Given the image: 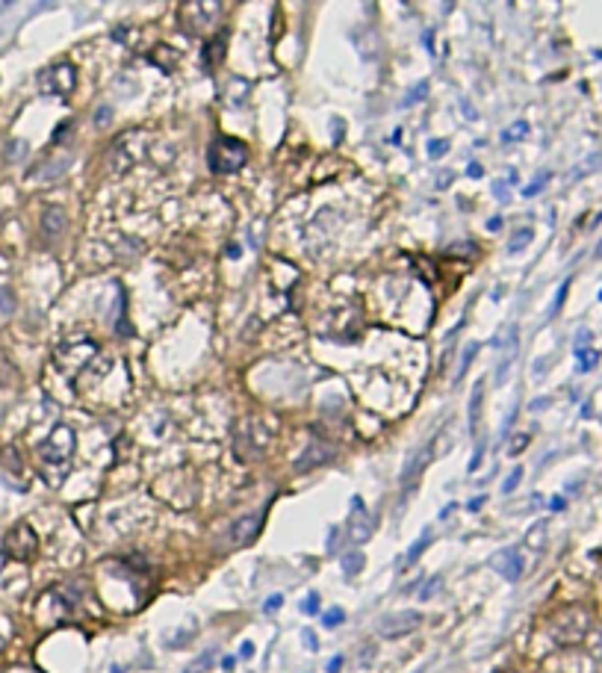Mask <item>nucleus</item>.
<instances>
[{
  "label": "nucleus",
  "mask_w": 602,
  "mask_h": 673,
  "mask_svg": "<svg viewBox=\"0 0 602 673\" xmlns=\"http://www.w3.org/2000/svg\"><path fill=\"white\" fill-rule=\"evenodd\" d=\"M207 163H210L213 174L240 172V168L248 163V148H245L240 139H231V136H216L210 142V151H207Z\"/></svg>",
  "instance_id": "1"
},
{
  "label": "nucleus",
  "mask_w": 602,
  "mask_h": 673,
  "mask_svg": "<svg viewBox=\"0 0 602 673\" xmlns=\"http://www.w3.org/2000/svg\"><path fill=\"white\" fill-rule=\"evenodd\" d=\"M272 443V425H260V420H242L236 425V458L257 461Z\"/></svg>",
  "instance_id": "2"
},
{
  "label": "nucleus",
  "mask_w": 602,
  "mask_h": 673,
  "mask_svg": "<svg viewBox=\"0 0 602 673\" xmlns=\"http://www.w3.org/2000/svg\"><path fill=\"white\" fill-rule=\"evenodd\" d=\"M590 626V617L585 608H564L549 623V635L555 644H579Z\"/></svg>",
  "instance_id": "3"
},
{
  "label": "nucleus",
  "mask_w": 602,
  "mask_h": 673,
  "mask_svg": "<svg viewBox=\"0 0 602 673\" xmlns=\"http://www.w3.org/2000/svg\"><path fill=\"white\" fill-rule=\"evenodd\" d=\"M77 446V434L71 425L59 422L54 425V431L47 434V440L38 443V455H42L45 464H68V458L74 455Z\"/></svg>",
  "instance_id": "4"
},
{
  "label": "nucleus",
  "mask_w": 602,
  "mask_h": 673,
  "mask_svg": "<svg viewBox=\"0 0 602 673\" xmlns=\"http://www.w3.org/2000/svg\"><path fill=\"white\" fill-rule=\"evenodd\" d=\"M38 549V538L30 523H18L6 532L3 538V558H15V561H30Z\"/></svg>",
  "instance_id": "5"
},
{
  "label": "nucleus",
  "mask_w": 602,
  "mask_h": 673,
  "mask_svg": "<svg viewBox=\"0 0 602 673\" xmlns=\"http://www.w3.org/2000/svg\"><path fill=\"white\" fill-rule=\"evenodd\" d=\"M38 86L45 95H68L77 86V71L68 62H56L38 74Z\"/></svg>",
  "instance_id": "6"
},
{
  "label": "nucleus",
  "mask_w": 602,
  "mask_h": 673,
  "mask_svg": "<svg viewBox=\"0 0 602 673\" xmlns=\"http://www.w3.org/2000/svg\"><path fill=\"white\" fill-rule=\"evenodd\" d=\"M422 623V615L417 608H404V611H393V615H387L381 623H378V635L381 638H402V635H410V632H417Z\"/></svg>",
  "instance_id": "7"
},
{
  "label": "nucleus",
  "mask_w": 602,
  "mask_h": 673,
  "mask_svg": "<svg viewBox=\"0 0 602 673\" xmlns=\"http://www.w3.org/2000/svg\"><path fill=\"white\" fill-rule=\"evenodd\" d=\"M372 532H375V523L367 514V508H363V502L351 499V514H349V523H345V534H349V540L360 547V543H367L372 538Z\"/></svg>",
  "instance_id": "8"
},
{
  "label": "nucleus",
  "mask_w": 602,
  "mask_h": 673,
  "mask_svg": "<svg viewBox=\"0 0 602 673\" xmlns=\"http://www.w3.org/2000/svg\"><path fill=\"white\" fill-rule=\"evenodd\" d=\"M490 567L499 573L505 582H520L522 576V567H526V561H522V552L517 547H505L499 552H493L490 558Z\"/></svg>",
  "instance_id": "9"
},
{
  "label": "nucleus",
  "mask_w": 602,
  "mask_h": 673,
  "mask_svg": "<svg viewBox=\"0 0 602 673\" xmlns=\"http://www.w3.org/2000/svg\"><path fill=\"white\" fill-rule=\"evenodd\" d=\"M260 526H263V514H245V517H240L233 523L231 529V540L236 543V547H248V543H254V538L260 534Z\"/></svg>",
  "instance_id": "10"
},
{
  "label": "nucleus",
  "mask_w": 602,
  "mask_h": 673,
  "mask_svg": "<svg viewBox=\"0 0 602 673\" xmlns=\"http://www.w3.org/2000/svg\"><path fill=\"white\" fill-rule=\"evenodd\" d=\"M431 446H434V440H428L419 452H413L410 458H408V464H404V472H402V484H404V488H410V484L422 476V470L428 467V461H431V455H434Z\"/></svg>",
  "instance_id": "11"
},
{
  "label": "nucleus",
  "mask_w": 602,
  "mask_h": 673,
  "mask_svg": "<svg viewBox=\"0 0 602 673\" xmlns=\"http://www.w3.org/2000/svg\"><path fill=\"white\" fill-rule=\"evenodd\" d=\"M328 458H331L328 443L313 440L310 446L304 449V458H299V464H295V470H299V472H308V470H313V467H319V464H325Z\"/></svg>",
  "instance_id": "12"
},
{
  "label": "nucleus",
  "mask_w": 602,
  "mask_h": 673,
  "mask_svg": "<svg viewBox=\"0 0 602 673\" xmlns=\"http://www.w3.org/2000/svg\"><path fill=\"white\" fill-rule=\"evenodd\" d=\"M65 227H68L65 210H59V207H47V210L42 213V233L47 236V240H59V236L65 233Z\"/></svg>",
  "instance_id": "13"
},
{
  "label": "nucleus",
  "mask_w": 602,
  "mask_h": 673,
  "mask_svg": "<svg viewBox=\"0 0 602 673\" xmlns=\"http://www.w3.org/2000/svg\"><path fill=\"white\" fill-rule=\"evenodd\" d=\"M481 408H485V381H476L472 387V396H470V434H478V422H481Z\"/></svg>",
  "instance_id": "14"
},
{
  "label": "nucleus",
  "mask_w": 602,
  "mask_h": 673,
  "mask_svg": "<svg viewBox=\"0 0 602 673\" xmlns=\"http://www.w3.org/2000/svg\"><path fill=\"white\" fill-rule=\"evenodd\" d=\"M68 168H71V157H56V160L45 163L38 172H33V181H56V177H62Z\"/></svg>",
  "instance_id": "15"
},
{
  "label": "nucleus",
  "mask_w": 602,
  "mask_h": 673,
  "mask_svg": "<svg viewBox=\"0 0 602 673\" xmlns=\"http://www.w3.org/2000/svg\"><path fill=\"white\" fill-rule=\"evenodd\" d=\"M428 543H431V529H426V532H422L417 540H413V547H410L408 552H404V564H408V567H413V564L419 561L422 552L428 549Z\"/></svg>",
  "instance_id": "16"
},
{
  "label": "nucleus",
  "mask_w": 602,
  "mask_h": 673,
  "mask_svg": "<svg viewBox=\"0 0 602 673\" xmlns=\"http://www.w3.org/2000/svg\"><path fill=\"white\" fill-rule=\"evenodd\" d=\"M363 564H367V558H363V552H358V549H351L349 556H343V573L349 579H354L358 573L363 570Z\"/></svg>",
  "instance_id": "17"
},
{
  "label": "nucleus",
  "mask_w": 602,
  "mask_h": 673,
  "mask_svg": "<svg viewBox=\"0 0 602 673\" xmlns=\"http://www.w3.org/2000/svg\"><path fill=\"white\" fill-rule=\"evenodd\" d=\"M476 352H478V343H470L467 349H463L461 363H458V369H455V378H452V384H461V378L467 375V369L472 366V361H476Z\"/></svg>",
  "instance_id": "18"
},
{
  "label": "nucleus",
  "mask_w": 602,
  "mask_h": 673,
  "mask_svg": "<svg viewBox=\"0 0 602 673\" xmlns=\"http://www.w3.org/2000/svg\"><path fill=\"white\" fill-rule=\"evenodd\" d=\"M531 240H535V231H531V227H520V231L514 233V240L508 242V251L511 254H520L522 249H529Z\"/></svg>",
  "instance_id": "19"
},
{
  "label": "nucleus",
  "mask_w": 602,
  "mask_h": 673,
  "mask_svg": "<svg viewBox=\"0 0 602 673\" xmlns=\"http://www.w3.org/2000/svg\"><path fill=\"white\" fill-rule=\"evenodd\" d=\"M576 358H579V366H581L585 372H590V369H594V366L599 363V354H597L594 349H579V352H576Z\"/></svg>",
  "instance_id": "20"
},
{
  "label": "nucleus",
  "mask_w": 602,
  "mask_h": 673,
  "mask_svg": "<svg viewBox=\"0 0 602 673\" xmlns=\"http://www.w3.org/2000/svg\"><path fill=\"white\" fill-rule=\"evenodd\" d=\"M549 177H552L549 172H540V174L535 177V181H531V183L526 186V190H522V195H526V198H535V195H537V192H540V190H544V186L549 183Z\"/></svg>",
  "instance_id": "21"
},
{
  "label": "nucleus",
  "mask_w": 602,
  "mask_h": 673,
  "mask_svg": "<svg viewBox=\"0 0 602 673\" xmlns=\"http://www.w3.org/2000/svg\"><path fill=\"white\" fill-rule=\"evenodd\" d=\"M440 585H443V576H431V579H428V585L422 588V593H419V602H428V600L437 597Z\"/></svg>",
  "instance_id": "22"
},
{
  "label": "nucleus",
  "mask_w": 602,
  "mask_h": 673,
  "mask_svg": "<svg viewBox=\"0 0 602 673\" xmlns=\"http://www.w3.org/2000/svg\"><path fill=\"white\" fill-rule=\"evenodd\" d=\"M213 656H216V652L210 650V652H204V656H198V659H195L192 661V665L189 668H186L183 673H204L207 668H210V661H213Z\"/></svg>",
  "instance_id": "23"
},
{
  "label": "nucleus",
  "mask_w": 602,
  "mask_h": 673,
  "mask_svg": "<svg viewBox=\"0 0 602 673\" xmlns=\"http://www.w3.org/2000/svg\"><path fill=\"white\" fill-rule=\"evenodd\" d=\"M15 310V295L9 286H0V313H12Z\"/></svg>",
  "instance_id": "24"
},
{
  "label": "nucleus",
  "mask_w": 602,
  "mask_h": 673,
  "mask_svg": "<svg viewBox=\"0 0 602 673\" xmlns=\"http://www.w3.org/2000/svg\"><path fill=\"white\" fill-rule=\"evenodd\" d=\"M529 133V124L526 122H517L514 127H511V130H505V133H502V142H511V139H522V136H526Z\"/></svg>",
  "instance_id": "25"
},
{
  "label": "nucleus",
  "mask_w": 602,
  "mask_h": 673,
  "mask_svg": "<svg viewBox=\"0 0 602 673\" xmlns=\"http://www.w3.org/2000/svg\"><path fill=\"white\" fill-rule=\"evenodd\" d=\"M345 620V611L343 608H328V611H325V615H322V623H325V626H340V623Z\"/></svg>",
  "instance_id": "26"
},
{
  "label": "nucleus",
  "mask_w": 602,
  "mask_h": 673,
  "mask_svg": "<svg viewBox=\"0 0 602 673\" xmlns=\"http://www.w3.org/2000/svg\"><path fill=\"white\" fill-rule=\"evenodd\" d=\"M428 95V80H422V83H417L408 92V98H404V104H417V101H422V98Z\"/></svg>",
  "instance_id": "27"
},
{
  "label": "nucleus",
  "mask_w": 602,
  "mask_h": 673,
  "mask_svg": "<svg viewBox=\"0 0 602 673\" xmlns=\"http://www.w3.org/2000/svg\"><path fill=\"white\" fill-rule=\"evenodd\" d=\"M520 481H522V467H517V470L505 479V484H502V493H505V497H511V493L517 490V484H520Z\"/></svg>",
  "instance_id": "28"
},
{
  "label": "nucleus",
  "mask_w": 602,
  "mask_h": 673,
  "mask_svg": "<svg viewBox=\"0 0 602 673\" xmlns=\"http://www.w3.org/2000/svg\"><path fill=\"white\" fill-rule=\"evenodd\" d=\"M446 151H449V142L446 139H431L428 142V157H431V160H440Z\"/></svg>",
  "instance_id": "29"
},
{
  "label": "nucleus",
  "mask_w": 602,
  "mask_h": 673,
  "mask_svg": "<svg viewBox=\"0 0 602 673\" xmlns=\"http://www.w3.org/2000/svg\"><path fill=\"white\" fill-rule=\"evenodd\" d=\"M316 611H319V593H308V597H304V602H301V615H316Z\"/></svg>",
  "instance_id": "30"
},
{
  "label": "nucleus",
  "mask_w": 602,
  "mask_h": 673,
  "mask_svg": "<svg viewBox=\"0 0 602 673\" xmlns=\"http://www.w3.org/2000/svg\"><path fill=\"white\" fill-rule=\"evenodd\" d=\"M544 532H546V523H537V526L529 532V543H531L535 549L544 547Z\"/></svg>",
  "instance_id": "31"
},
{
  "label": "nucleus",
  "mask_w": 602,
  "mask_h": 673,
  "mask_svg": "<svg viewBox=\"0 0 602 673\" xmlns=\"http://www.w3.org/2000/svg\"><path fill=\"white\" fill-rule=\"evenodd\" d=\"M281 606H283V597H281V593H275V597H269V600H266L263 611H266V615H272V611H278Z\"/></svg>",
  "instance_id": "32"
},
{
  "label": "nucleus",
  "mask_w": 602,
  "mask_h": 673,
  "mask_svg": "<svg viewBox=\"0 0 602 673\" xmlns=\"http://www.w3.org/2000/svg\"><path fill=\"white\" fill-rule=\"evenodd\" d=\"M110 115H113V110H110V106H101V110H97V118H95V124H97V127H106V124H110Z\"/></svg>",
  "instance_id": "33"
},
{
  "label": "nucleus",
  "mask_w": 602,
  "mask_h": 673,
  "mask_svg": "<svg viewBox=\"0 0 602 673\" xmlns=\"http://www.w3.org/2000/svg\"><path fill=\"white\" fill-rule=\"evenodd\" d=\"M567 286H570V281H564V284H561V290H558V299H555V308H552V313H549V316H555V313L561 310V304H564V295H567Z\"/></svg>",
  "instance_id": "34"
},
{
  "label": "nucleus",
  "mask_w": 602,
  "mask_h": 673,
  "mask_svg": "<svg viewBox=\"0 0 602 673\" xmlns=\"http://www.w3.org/2000/svg\"><path fill=\"white\" fill-rule=\"evenodd\" d=\"M526 443H529V434H520V437H517L514 443H511V449H508V452H511V455H520Z\"/></svg>",
  "instance_id": "35"
},
{
  "label": "nucleus",
  "mask_w": 602,
  "mask_h": 673,
  "mask_svg": "<svg viewBox=\"0 0 602 673\" xmlns=\"http://www.w3.org/2000/svg\"><path fill=\"white\" fill-rule=\"evenodd\" d=\"M481 458H485V446H478V449H476V455H472V461H470V467H467V470H470V472H476V470H478V464H481Z\"/></svg>",
  "instance_id": "36"
},
{
  "label": "nucleus",
  "mask_w": 602,
  "mask_h": 673,
  "mask_svg": "<svg viewBox=\"0 0 602 673\" xmlns=\"http://www.w3.org/2000/svg\"><path fill=\"white\" fill-rule=\"evenodd\" d=\"M449 251H452V254H472V251H476V245H470V242H461V245H452Z\"/></svg>",
  "instance_id": "37"
},
{
  "label": "nucleus",
  "mask_w": 602,
  "mask_h": 673,
  "mask_svg": "<svg viewBox=\"0 0 602 673\" xmlns=\"http://www.w3.org/2000/svg\"><path fill=\"white\" fill-rule=\"evenodd\" d=\"M304 644H308V650H319V644H316V635H313V632L310 629H304Z\"/></svg>",
  "instance_id": "38"
},
{
  "label": "nucleus",
  "mask_w": 602,
  "mask_h": 673,
  "mask_svg": "<svg viewBox=\"0 0 602 673\" xmlns=\"http://www.w3.org/2000/svg\"><path fill=\"white\" fill-rule=\"evenodd\" d=\"M340 668H343V656H334L328 665V673H340Z\"/></svg>",
  "instance_id": "39"
},
{
  "label": "nucleus",
  "mask_w": 602,
  "mask_h": 673,
  "mask_svg": "<svg viewBox=\"0 0 602 673\" xmlns=\"http://www.w3.org/2000/svg\"><path fill=\"white\" fill-rule=\"evenodd\" d=\"M233 668H236V659H233V656H224V659H222V670H228V673H231Z\"/></svg>",
  "instance_id": "40"
},
{
  "label": "nucleus",
  "mask_w": 602,
  "mask_h": 673,
  "mask_svg": "<svg viewBox=\"0 0 602 673\" xmlns=\"http://www.w3.org/2000/svg\"><path fill=\"white\" fill-rule=\"evenodd\" d=\"M251 652H254V644H251V641H245V644L240 647V656H245V659H248Z\"/></svg>",
  "instance_id": "41"
},
{
  "label": "nucleus",
  "mask_w": 602,
  "mask_h": 673,
  "mask_svg": "<svg viewBox=\"0 0 602 673\" xmlns=\"http://www.w3.org/2000/svg\"><path fill=\"white\" fill-rule=\"evenodd\" d=\"M493 190H496V198H499V201H505V198H508V192H505V183H496V186H493Z\"/></svg>",
  "instance_id": "42"
},
{
  "label": "nucleus",
  "mask_w": 602,
  "mask_h": 673,
  "mask_svg": "<svg viewBox=\"0 0 602 673\" xmlns=\"http://www.w3.org/2000/svg\"><path fill=\"white\" fill-rule=\"evenodd\" d=\"M470 177H481V166H478V163H472V166H470Z\"/></svg>",
  "instance_id": "43"
},
{
  "label": "nucleus",
  "mask_w": 602,
  "mask_h": 673,
  "mask_svg": "<svg viewBox=\"0 0 602 673\" xmlns=\"http://www.w3.org/2000/svg\"><path fill=\"white\" fill-rule=\"evenodd\" d=\"M452 511H455V505H446V508H443V511H440V520H446V517H449V514H452Z\"/></svg>",
  "instance_id": "44"
},
{
  "label": "nucleus",
  "mask_w": 602,
  "mask_h": 673,
  "mask_svg": "<svg viewBox=\"0 0 602 673\" xmlns=\"http://www.w3.org/2000/svg\"><path fill=\"white\" fill-rule=\"evenodd\" d=\"M485 499H487V497H478L476 502H470V508H472V511H476V508H481V505H485Z\"/></svg>",
  "instance_id": "45"
},
{
  "label": "nucleus",
  "mask_w": 602,
  "mask_h": 673,
  "mask_svg": "<svg viewBox=\"0 0 602 673\" xmlns=\"http://www.w3.org/2000/svg\"><path fill=\"white\" fill-rule=\"evenodd\" d=\"M487 227H490V231H499V227H502V219H490Z\"/></svg>",
  "instance_id": "46"
},
{
  "label": "nucleus",
  "mask_w": 602,
  "mask_h": 673,
  "mask_svg": "<svg viewBox=\"0 0 602 673\" xmlns=\"http://www.w3.org/2000/svg\"><path fill=\"white\" fill-rule=\"evenodd\" d=\"M597 257H602V240H599V245H597V251H594Z\"/></svg>",
  "instance_id": "47"
},
{
  "label": "nucleus",
  "mask_w": 602,
  "mask_h": 673,
  "mask_svg": "<svg viewBox=\"0 0 602 673\" xmlns=\"http://www.w3.org/2000/svg\"><path fill=\"white\" fill-rule=\"evenodd\" d=\"M597 656H599V659H602V644H599V647H597Z\"/></svg>",
  "instance_id": "48"
},
{
  "label": "nucleus",
  "mask_w": 602,
  "mask_h": 673,
  "mask_svg": "<svg viewBox=\"0 0 602 673\" xmlns=\"http://www.w3.org/2000/svg\"><path fill=\"white\" fill-rule=\"evenodd\" d=\"M3 561H6V558H3V556H0V567H3Z\"/></svg>",
  "instance_id": "49"
},
{
  "label": "nucleus",
  "mask_w": 602,
  "mask_h": 673,
  "mask_svg": "<svg viewBox=\"0 0 602 673\" xmlns=\"http://www.w3.org/2000/svg\"><path fill=\"white\" fill-rule=\"evenodd\" d=\"M502 673H517V670H502Z\"/></svg>",
  "instance_id": "50"
},
{
  "label": "nucleus",
  "mask_w": 602,
  "mask_h": 673,
  "mask_svg": "<svg viewBox=\"0 0 602 673\" xmlns=\"http://www.w3.org/2000/svg\"><path fill=\"white\" fill-rule=\"evenodd\" d=\"M0 647H3V638H0Z\"/></svg>",
  "instance_id": "51"
}]
</instances>
